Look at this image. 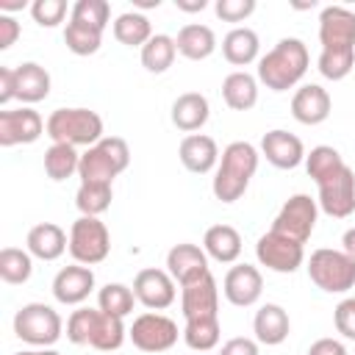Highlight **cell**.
Segmentation results:
<instances>
[{"instance_id": "30", "label": "cell", "mask_w": 355, "mask_h": 355, "mask_svg": "<svg viewBox=\"0 0 355 355\" xmlns=\"http://www.w3.org/2000/svg\"><path fill=\"white\" fill-rule=\"evenodd\" d=\"M222 97L233 111H250L258 103V80L250 72H230L222 80Z\"/></svg>"}, {"instance_id": "34", "label": "cell", "mask_w": 355, "mask_h": 355, "mask_svg": "<svg viewBox=\"0 0 355 355\" xmlns=\"http://www.w3.org/2000/svg\"><path fill=\"white\" fill-rule=\"evenodd\" d=\"M64 42L75 55H94L103 44V28L89 25V22H78L69 19L67 31H64Z\"/></svg>"}, {"instance_id": "17", "label": "cell", "mask_w": 355, "mask_h": 355, "mask_svg": "<svg viewBox=\"0 0 355 355\" xmlns=\"http://www.w3.org/2000/svg\"><path fill=\"white\" fill-rule=\"evenodd\" d=\"M222 291L227 297L230 305H239V308H247V305H255L261 291H263V277L255 266L250 263H236L227 275H225V283H222Z\"/></svg>"}, {"instance_id": "31", "label": "cell", "mask_w": 355, "mask_h": 355, "mask_svg": "<svg viewBox=\"0 0 355 355\" xmlns=\"http://www.w3.org/2000/svg\"><path fill=\"white\" fill-rule=\"evenodd\" d=\"M114 36L125 47H144L153 39V28H150V19L144 14L125 11L114 19Z\"/></svg>"}, {"instance_id": "13", "label": "cell", "mask_w": 355, "mask_h": 355, "mask_svg": "<svg viewBox=\"0 0 355 355\" xmlns=\"http://www.w3.org/2000/svg\"><path fill=\"white\" fill-rule=\"evenodd\" d=\"M180 305L186 322H214L219 319V288L211 272L200 275L197 280L180 286Z\"/></svg>"}, {"instance_id": "20", "label": "cell", "mask_w": 355, "mask_h": 355, "mask_svg": "<svg viewBox=\"0 0 355 355\" xmlns=\"http://www.w3.org/2000/svg\"><path fill=\"white\" fill-rule=\"evenodd\" d=\"M330 94L319 83H305L291 97V116L302 125H322L330 116Z\"/></svg>"}, {"instance_id": "28", "label": "cell", "mask_w": 355, "mask_h": 355, "mask_svg": "<svg viewBox=\"0 0 355 355\" xmlns=\"http://www.w3.org/2000/svg\"><path fill=\"white\" fill-rule=\"evenodd\" d=\"M14 75H17V100L39 103L50 94V72L36 61H25L14 67Z\"/></svg>"}, {"instance_id": "50", "label": "cell", "mask_w": 355, "mask_h": 355, "mask_svg": "<svg viewBox=\"0 0 355 355\" xmlns=\"http://www.w3.org/2000/svg\"><path fill=\"white\" fill-rule=\"evenodd\" d=\"M25 6H28L25 0H0V11H19Z\"/></svg>"}, {"instance_id": "11", "label": "cell", "mask_w": 355, "mask_h": 355, "mask_svg": "<svg viewBox=\"0 0 355 355\" xmlns=\"http://www.w3.org/2000/svg\"><path fill=\"white\" fill-rule=\"evenodd\" d=\"M128 336H130L133 347L141 352H166L178 341V324L164 313L147 311L133 319Z\"/></svg>"}, {"instance_id": "4", "label": "cell", "mask_w": 355, "mask_h": 355, "mask_svg": "<svg viewBox=\"0 0 355 355\" xmlns=\"http://www.w3.org/2000/svg\"><path fill=\"white\" fill-rule=\"evenodd\" d=\"M67 338L72 344H89L100 352H114L125 341V324L119 316L94 308H78L67 319Z\"/></svg>"}, {"instance_id": "33", "label": "cell", "mask_w": 355, "mask_h": 355, "mask_svg": "<svg viewBox=\"0 0 355 355\" xmlns=\"http://www.w3.org/2000/svg\"><path fill=\"white\" fill-rule=\"evenodd\" d=\"M344 166H347V164H344L341 153H338L336 147H330V144H319V147H313V150L305 155V169H308V175L316 180V186L324 183V180H330V178H336Z\"/></svg>"}, {"instance_id": "25", "label": "cell", "mask_w": 355, "mask_h": 355, "mask_svg": "<svg viewBox=\"0 0 355 355\" xmlns=\"http://www.w3.org/2000/svg\"><path fill=\"white\" fill-rule=\"evenodd\" d=\"M208 114H211V105L200 92H186L172 103V125L183 133L200 130L208 122Z\"/></svg>"}, {"instance_id": "19", "label": "cell", "mask_w": 355, "mask_h": 355, "mask_svg": "<svg viewBox=\"0 0 355 355\" xmlns=\"http://www.w3.org/2000/svg\"><path fill=\"white\" fill-rule=\"evenodd\" d=\"M261 153H263L266 161H269L272 166H277V169H294V166H300V164L305 161V147H302V141H300L294 133L280 130V128L263 133V139H261Z\"/></svg>"}, {"instance_id": "39", "label": "cell", "mask_w": 355, "mask_h": 355, "mask_svg": "<svg viewBox=\"0 0 355 355\" xmlns=\"http://www.w3.org/2000/svg\"><path fill=\"white\" fill-rule=\"evenodd\" d=\"M183 341L194 349V352H208L219 344V319L214 322H186L183 330Z\"/></svg>"}, {"instance_id": "21", "label": "cell", "mask_w": 355, "mask_h": 355, "mask_svg": "<svg viewBox=\"0 0 355 355\" xmlns=\"http://www.w3.org/2000/svg\"><path fill=\"white\" fill-rule=\"evenodd\" d=\"M166 272L172 275V280L186 286V283L197 280L200 275L211 272L208 269V255L197 244H175L166 252Z\"/></svg>"}, {"instance_id": "36", "label": "cell", "mask_w": 355, "mask_h": 355, "mask_svg": "<svg viewBox=\"0 0 355 355\" xmlns=\"http://www.w3.org/2000/svg\"><path fill=\"white\" fill-rule=\"evenodd\" d=\"M111 200H114L111 183H80L75 194V205L80 216H100L103 211L111 208Z\"/></svg>"}, {"instance_id": "6", "label": "cell", "mask_w": 355, "mask_h": 355, "mask_svg": "<svg viewBox=\"0 0 355 355\" xmlns=\"http://www.w3.org/2000/svg\"><path fill=\"white\" fill-rule=\"evenodd\" d=\"M130 164L128 141L119 136H103L94 147H89L80 155L78 178L80 183H111L119 172H125Z\"/></svg>"}, {"instance_id": "26", "label": "cell", "mask_w": 355, "mask_h": 355, "mask_svg": "<svg viewBox=\"0 0 355 355\" xmlns=\"http://www.w3.org/2000/svg\"><path fill=\"white\" fill-rule=\"evenodd\" d=\"M178 53L189 61H202L208 58L214 50H216V36L208 25H200V22H189L178 31Z\"/></svg>"}, {"instance_id": "42", "label": "cell", "mask_w": 355, "mask_h": 355, "mask_svg": "<svg viewBox=\"0 0 355 355\" xmlns=\"http://www.w3.org/2000/svg\"><path fill=\"white\" fill-rule=\"evenodd\" d=\"M214 11L225 22H241L255 11V0H216Z\"/></svg>"}, {"instance_id": "22", "label": "cell", "mask_w": 355, "mask_h": 355, "mask_svg": "<svg viewBox=\"0 0 355 355\" xmlns=\"http://www.w3.org/2000/svg\"><path fill=\"white\" fill-rule=\"evenodd\" d=\"M178 155H180V164H183L189 172L205 175V172H211V169L216 166V161H219V147H216V141H214L211 136H205V133H189V136L180 141Z\"/></svg>"}, {"instance_id": "8", "label": "cell", "mask_w": 355, "mask_h": 355, "mask_svg": "<svg viewBox=\"0 0 355 355\" xmlns=\"http://www.w3.org/2000/svg\"><path fill=\"white\" fill-rule=\"evenodd\" d=\"M64 322L58 316V311H53L44 302H28L17 311L14 316V333L17 338L33 344V347H50L61 338Z\"/></svg>"}, {"instance_id": "9", "label": "cell", "mask_w": 355, "mask_h": 355, "mask_svg": "<svg viewBox=\"0 0 355 355\" xmlns=\"http://www.w3.org/2000/svg\"><path fill=\"white\" fill-rule=\"evenodd\" d=\"M108 252H111L108 227L97 216H78L69 227V255L83 266H94L105 261Z\"/></svg>"}, {"instance_id": "18", "label": "cell", "mask_w": 355, "mask_h": 355, "mask_svg": "<svg viewBox=\"0 0 355 355\" xmlns=\"http://www.w3.org/2000/svg\"><path fill=\"white\" fill-rule=\"evenodd\" d=\"M94 288V272L83 263H72L64 266L55 277H53V297L61 305H80Z\"/></svg>"}, {"instance_id": "3", "label": "cell", "mask_w": 355, "mask_h": 355, "mask_svg": "<svg viewBox=\"0 0 355 355\" xmlns=\"http://www.w3.org/2000/svg\"><path fill=\"white\" fill-rule=\"evenodd\" d=\"M258 169V150L250 141H230L214 175V197L219 202H236Z\"/></svg>"}, {"instance_id": "12", "label": "cell", "mask_w": 355, "mask_h": 355, "mask_svg": "<svg viewBox=\"0 0 355 355\" xmlns=\"http://www.w3.org/2000/svg\"><path fill=\"white\" fill-rule=\"evenodd\" d=\"M255 255H258L261 266H266V269H272V272H277V275H291V272H297V269L302 266V261H305L302 244L294 241V239H288V236H280V233H275V230H269V233H263V236L258 239Z\"/></svg>"}, {"instance_id": "35", "label": "cell", "mask_w": 355, "mask_h": 355, "mask_svg": "<svg viewBox=\"0 0 355 355\" xmlns=\"http://www.w3.org/2000/svg\"><path fill=\"white\" fill-rule=\"evenodd\" d=\"M80 169V155L72 144H50L44 153V172L50 180H67Z\"/></svg>"}, {"instance_id": "51", "label": "cell", "mask_w": 355, "mask_h": 355, "mask_svg": "<svg viewBox=\"0 0 355 355\" xmlns=\"http://www.w3.org/2000/svg\"><path fill=\"white\" fill-rule=\"evenodd\" d=\"M158 3H161V0H133L136 8H158Z\"/></svg>"}, {"instance_id": "38", "label": "cell", "mask_w": 355, "mask_h": 355, "mask_svg": "<svg viewBox=\"0 0 355 355\" xmlns=\"http://www.w3.org/2000/svg\"><path fill=\"white\" fill-rule=\"evenodd\" d=\"M33 272V261H31V252L25 250H17V247H3L0 250V277L11 286H19L31 277Z\"/></svg>"}, {"instance_id": "14", "label": "cell", "mask_w": 355, "mask_h": 355, "mask_svg": "<svg viewBox=\"0 0 355 355\" xmlns=\"http://www.w3.org/2000/svg\"><path fill=\"white\" fill-rule=\"evenodd\" d=\"M319 208L333 219H347L355 211V172L349 166L319 183Z\"/></svg>"}, {"instance_id": "23", "label": "cell", "mask_w": 355, "mask_h": 355, "mask_svg": "<svg viewBox=\"0 0 355 355\" xmlns=\"http://www.w3.org/2000/svg\"><path fill=\"white\" fill-rule=\"evenodd\" d=\"M25 244H28V252H31L33 258H39V261H55V258H61L64 250L69 247L67 233H64L58 225H53V222L33 225V227L28 230Z\"/></svg>"}, {"instance_id": "47", "label": "cell", "mask_w": 355, "mask_h": 355, "mask_svg": "<svg viewBox=\"0 0 355 355\" xmlns=\"http://www.w3.org/2000/svg\"><path fill=\"white\" fill-rule=\"evenodd\" d=\"M308 355H347V349H344V344L336 341V338H319V341L311 344Z\"/></svg>"}, {"instance_id": "48", "label": "cell", "mask_w": 355, "mask_h": 355, "mask_svg": "<svg viewBox=\"0 0 355 355\" xmlns=\"http://www.w3.org/2000/svg\"><path fill=\"white\" fill-rule=\"evenodd\" d=\"M208 6V0H175V8H180V11H189V14H194V11H202Z\"/></svg>"}, {"instance_id": "15", "label": "cell", "mask_w": 355, "mask_h": 355, "mask_svg": "<svg viewBox=\"0 0 355 355\" xmlns=\"http://www.w3.org/2000/svg\"><path fill=\"white\" fill-rule=\"evenodd\" d=\"M133 294L136 300L150 311H164L175 302V280L164 269H141L133 277Z\"/></svg>"}, {"instance_id": "7", "label": "cell", "mask_w": 355, "mask_h": 355, "mask_svg": "<svg viewBox=\"0 0 355 355\" xmlns=\"http://www.w3.org/2000/svg\"><path fill=\"white\" fill-rule=\"evenodd\" d=\"M308 277L327 294H344L355 286V258L344 250H313L308 258Z\"/></svg>"}, {"instance_id": "46", "label": "cell", "mask_w": 355, "mask_h": 355, "mask_svg": "<svg viewBox=\"0 0 355 355\" xmlns=\"http://www.w3.org/2000/svg\"><path fill=\"white\" fill-rule=\"evenodd\" d=\"M219 355H258V344L252 338H230L222 344Z\"/></svg>"}, {"instance_id": "45", "label": "cell", "mask_w": 355, "mask_h": 355, "mask_svg": "<svg viewBox=\"0 0 355 355\" xmlns=\"http://www.w3.org/2000/svg\"><path fill=\"white\" fill-rule=\"evenodd\" d=\"M19 36V22L8 14H0V50H8Z\"/></svg>"}, {"instance_id": "41", "label": "cell", "mask_w": 355, "mask_h": 355, "mask_svg": "<svg viewBox=\"0 0 355 355\" xmlns=\"http://www.w3.org/2000/svg\"><path fill=\"white\" fill-rule=\"evenodd\" d=\"M64 14H67V3L64 0H33L31 3V17L42 28H55L64 19Z\"/></svg>"}, {"instance_id": "32", "label": "cell", "mask_w": 355, "mask_h": 355, "mask_svg": "<svg viewBox=\"0 0 355 355\" xmlns=\"http://www.w3.org/2000/svg\"><path fill=\"white\" fill-rule=\"evenodd\" d=\"M175 55H178L175 39L166 36V33H153V39L141 47V67L147 72H153V75H161V72H166L172 67Z\"/></svg>"}, {"instance_id": "29", "label": "cell", "mask_w": 355, "mask_h": 355, "mask_svg": "<svg viewBox=\"0 0 355 355\" xmlns=\"http://www.w3.org/2000/svg\"><path fill=\"white\" fill-rule=\"evenodd\" d=\"M258 33L252 28H233L225 39H222V55L233 64V67H247L258 58Z\"/></svg>"}, {"instance_id": "2", "label": "cell", "mask_w": 355, "mask_h": 355, "mask_svg": "<svg viewBox=\"0 0 355 355\" xmlns=\"http://www.w3.org/2000/svg\"><path fill=\"white\" fill-rule=\"evenodd\" d=\"M305 69H308V47L302 44V39L286 36L258 61V80L272 92H286L302 80Z\"/></svg>"}, {"instance_id": "44", "label": "cell", "mask_w": 355, "mask_h": 355, "mask_svg": "<svg viewBox=\"0 0 355 355\" xmlns=\"http://www.w3.org/2000/svg\"><path fill=\"white\" fill-rule=\"evenodd\" d=\"M17 97V75L14 67H0V105L11 103Z\"/></svg>"}, {"instance_id": "5", "label": "cell", "mask_w": 355, "mask_h": 355, "mask_svg": "<svg viewBox=\"0 0 355 355\" xmlns=\"http://www.w3.org/2000/svg\"><path fill=\"white\" fill-rule=\"evenodd\" d=\"M44 133L53 139V144L94 147L103 139V116L89 108H55L47 116Z\"/></svg>"}, {"instance_id": "16", "label": "cell", "mask_w": 355, "mask_h": 355, "mask_svg": "<svg viewBox=\"0 0 355 355\" xmlns=\"http://www.w3.org/2000/svg\"><path fill=\"white\" fill-rule=\"evenodd\" d=\"M42 116L33 108H17V111H0V147L14 144H31L44 133Z\"/></svg>"}, {"instance_id": "52", "label": "cell", "mask_w": 355, "mask_h": 355, "mask_svg": "<svg viewBox=\"0 0 355 355\" xmlns=\"http://www.w3.org/2000/svg\"><path fill=\"white\" fill-rule=\"evenodd\" d=\"M17 355H61L55 349H28V352H17Z\"/></svg>"}, {"instance_id": "43", "label": "cell", "mask_w": 355, "mask_h": 355, "mask_svg": "<svg viewBox=\"0 0 355 355\" xmlns=\"http://www.w3.org/2000/svg\"><path fill=\"white\" fill-rule=\"evenodd\" d=\"M333 322H336V330H338L344 338L355 341V297H347V300H341V302L336 305Z\"/></svg>"}, {"instance_id": "10", "label": "cell", "mask_w": 355, "mask_h": 355, "mask_svg": "<svg viewBox=\"0 0 355 355\" xmlns=\"http://www.w3.org/2000/svg\"><path fill=\"white\" fill-rule=\"evenodd\" d=\"M316 216H319V205L313 197L308 194H294L283 202L280 214L272 222V230L280 236H288L300 244H305L316 227Z\"/></svg>"}, {"instance_id": "1", "label": "cell", "mask_w": 355, "mask_h": 355, "mask_svg": "<svg viewBox=\"0 0 355 355\" xmlns=\"http://www.w3.org/2000/svg\"><path fill=\"white\" fill-rule=\"evenodd\" d=\"M319 72L327 80H344L355 64V11L324 6L319 14Z\"/></svg>"}, {"instance_id": "37", "label": "cell", "mask_w": 355, "mask_h": 355, "mask_svg": "<svg viewBox=\"0 0 355 355\" xmlns=\"http://www.w3.org/2000/svg\"><path fill=\"white\" fill-rule=\"evenodd\" d=\"M133 302H136V294L125 283H105L100 288V294H97L100 311H105L111 316H119V319H125L133 311Z\"/></svg>"}, {"instance_id": "40", "label": "cell", "mask_w": 355, "mask_h": 355, "mask_svg": "<svg viewBox=\"0 0 355 355\" xmlns=\"http://www.w3.org/2000/svg\"><path fill=\"white\" fill-rule=\"evenodd\" d=\"M108 14H111V8H108L105 0H78V3L72 6V17H69V19L89 22V25H97V28L105 31Z\"/></svg>"}, {"instance_id": "24", "label": "cell", "mask_w": 355, "mask_h": 355, "mask_svg": "<svg viewBox=\"0 0 355 355\" xmlns=\"http://www.w3.org/2000/svg\"><path fill=\"white\" fill-rule=\"evenodd\" d=\"M252 330H255V338L266 347H277L288 338V330H291V322H288V313L275 305V302H266L258 308L255 319H252Z\"/></svg>"}, {"instance_id": "27", "label": "cell", "mask_w": 355, "mask_h": 355, "mask_svg": "<svg viewBox=\"0 0 355 355\" xmlns=\"http://www.w3.org/2000/svg\"><path fill=\"white\" fill-rule=\"evenodd\" d=\"M202 250L219 263H233L241 255V236L233 225H211L205 230Z\"/></svg>"}, {"instance_id": "49", "label": "cell", "mask_w": 355, "mask_h": 355, "mask_svg": "<svg viewBox=\"0 0 355 355\" xmlns=\"http://www.w3.org/2000/svg\"><path fill=\"white\" fill-rule=\"evenodd\" d=\"M341 247H344V252H347L349 258H355V227H349V230L341 236Z\"/></svg>"}]
</instances>
